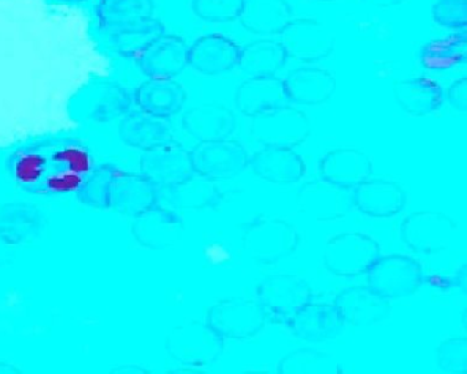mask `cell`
<instances>
[{
	"label": "cell",
	"mask_w": 467,
	"mask_h": 374,
	"mask_svg": "<svg viewBox=\"0 0 467 374\" xmlns=\"http://www.w3.org/2000/svg\"><path fill=\"white\" fill-rule=\"evenodd\" d=\"M406 192L395 182L368 179L352 190V206L373 218H389L406 206Z\"/></svg>",
	"instance_id": "e0dca14e"
},
{
	"label": "cell",
	"mask_w": 467,
	"mask_h": 374,
	"mask_svg": "<svg viewBox=\"0 0 467 374\" xmlns=\"http://www.w3.org/2000/svg\"><path fill=\"white\" fill-rule=\"evenodd\" d=\"M58 4L65 5H73V4H83V2H87V0H56Z\"/></svg>",
	"instance_id": "ee69618b"
},
{
	"label": "cell",
	"mask_w": 467,
	"mask_h": 374,
	"mask_svg": "<svg viewBox=\"0 0 467 374\" xmlns=\"http://www.w3.org/2000/svg\"><path fill=\"white\" fill-rule=\"evenodd\" d=\"M234 102L240 113L253 119L258 114L288 105L289 99L283 80L275 76H264L243 81L237 88Z\"/></svg>",
	"instance_id": "603a6c76"
},
{
	"label": "cell",
	"mask_w": 467,
	"mask_h": 374,
	"mask_svg": "<svg viewBox=\"0 0 467 374\" xmlns=\"http://www.w3.org/2000/svg\"><path fill=\"white\" fill-rule=\"evenodd\" d=\"M311 299L313 289L299 275H269L256 288V302L264 308L266 318L285 324Z\"/></svg>",
	"instance_id": "30bf717a"
},
{
	"label": "cell",
	"mask_w": 467,
	"mask_h": 374,
	"mask_svg": "<svg viewBox=\"0 0 467 374\" xmlns=\"http://www.w3.org/2000/svg\"><path fill=\"white\" fill-rule=\"evenodd\" d=\"M393 97L406 113L425 117L434 113L444 103V89L426 78L398 80L393 83Z\"/></svg>",
	"instance_id": "f546056e"
},
{
	"label": "cell",
	"mask_w": 467,
	"mask_h": 374,
	"mask_svg": "<svg viewBox=\"0 0 467 374\" xmlns=\"http://www.w3.org/2000/svg\"><path fill=\"white\" fill-rule=\"evenodd\" d=\"M311 133L308 117L285 105L253 117L250 136L264 149H289L300 146Z\"/></svg>",
	"instance_id": "277c9868"
},
{
	"label": "cell",
	"mask_w": 467,
	"mask_h": 374,
	"mask_svg": "<svg viewBox=\"0 0 467 374\" xmlns=\"http://www.w3.org/2000/svg\"><path fill=\"white\" fill-rule=\"evenodd\" d=\"M244 0H192V10L209 23H234L242 15Z\"/></svg>",
	"instance_id": "74e56055"
},
{
	"label": "cell",
	"mask_w": 467,
	"mask_h": 374,
	"mask_svg": "<svg viewBox=\"0 0 467 374\" xmlns=\"http://www.w3.org/2000/svg\"><path fill=\"white\" fill-rule=\"evenodd\" d=\"M373 173L370 158L357 149H336L327 152L319 162V176L324 182L343 188L354 190Z\"/></svg>",
	"instance_id": "2e32d148"
},
{
	"label": "cell",
	"mask_w": 467,
	"mask_h": 374,
	"mask_svg": "<svg viewBox=\"0 0 467 374\" xmlns=\"http://www.w3.org/2000/svg\"><path fill=\"white\" fill-rule=\"evenodd\" d=\"M10 168L23 190L36 195H64L78 191L91 173L92 157L76 139H46L18 150Z\"/></svg>",
	"instance_id": "6da1fadb"
},
{
	"label": "cell",
	"mask_w": 467,
	"mask_h": 374,
	"mask_svg": "<svg viewBox=\"0 0 467 374\" xmlns=\"http://www.w3.org/2000/svg\"><path fill=\"white\" fill-rule=\"evenodd\" d=\"M188 45L176 35H161L139 54L141 72L150 78H173L188 67Z\"/></svg>",
	"instance_id": "9a60e30c"
},
{
	"label": "cell",
	"mask_w": 467,
	"mask_h": 374,
	"mask_svg": "<svg viewBox=\"0 0 467 374\" xmlns=\"http://www.w3.org/2000/svg\"><path fill=\"white\" fill-rule=\"evenodd\" d=\"M300 213L316 221H337L351 212V196L347 190L335 187L329 182H308L300 188L296 196Z\"/></svg>",
	"instance_id": "5bb4252c"
},
{
	"label": "cell",
	"mask_w": 467,
	"mask_h": 374,
	"mask_svg": "<svg viewBox=\"0 0 467 374\" xmlns=\"http://www.w3.org/2000/svg\"><path fill=\"white\" fill-rule=\"evenodd\" d=\"M119 135L125 143L146 151L173 140V128L168 119H160L139 110L122 119Z\"/></svg>",
	"instance_id": "1f68e13d"
},
{
	"label": "cell",
	"mask_w": 467,
	"mask_h": 374,
	"mask_svg": "<svg viewBox=\"0 0 467 374\" xmlns=\"http://www.w3.org/2000/svg\"><path fill=\"white\" fill-rule=\"evenodd\" d=\"M182 127L195 140H223L234 135L237 128L236 116L218 103L191 109L182 117Z\"/></svg>",
	"instance_id": "cb8c5ba5"
},
{
	"label": "cell",
	"mask_w": 467,
	"mask_h": 374,
	"mask_svg": "<svg viewBox=\"0 0 467 374\" xmlns=\"http://www.w3.org/2000/svg\"><path fill=\"white\" fill-rule=\"evenodd\" d=\"M190 155L193 171L214 182L239 176L250 161L244 147L232 139L201 141Z\"/></svg>",
	"instance_id": "7c38bea8"
},
{
	"label": "cell",
	"mask_w": 467,
	"mask_h": 374,
	"mask_svg": "<svg viewBox=\"0 0 467 374\" xmlns=\"http://www.w3.org/2000/svg\"><path fill=\"white\" fill-rule=\"evenodd\" d=\"M448 103L452 106L455 110L466 111L467 109V78H462L455 83L448 87L447 92H444Z\"/></svg>",
	"instance_id": "b9f144b4"
},
{
	"label": "cell",
	"mask_w": 467,
	"mask_h": 374,
	"mask_svg": "<svg viewBox=\"0 0 467 374\" xmlns=\"http://www.w3.org/2000/svg\"><path fill=\"white\" fill-rule=\"evenodd\" d=\"M117 169L105 165L91 171L78 188V199L87 206L95 209H109L110 204L111 184L117 174Z\"/></svg>",
	"instance_id": "8d00e7d4"
},
{
	"label": "cell",
	"mask_w": 467,
	"mask_h": 374,
	"mask_svg": "<svg viewBox=\"0 0 467 374\" xmlns=\"http://www.w3.org/2000/svg\"><path fill=\"white\" fill-rule=\"evenodd\" d=\"M130 103V95L119 84L110 80H95L78 89L72 98L70 113L76 119L102 124L125 116Z\"/></svg>",
	"instance_id": "ba28073f"
},
{
	"label": "cell",
	"mask_w": 467,
	"mask_h": 374,
	"mask_svg": "<svg viewBox=\"0 0 467 374\" xmlns=\"http://www.w3.org/2000/svg\"><path fill=\"white\" fill-rule=\"evenodd\" d=\"M300 244V234L281 218L258 217L243 225L242 251L259 265H273L292 255Z\"/></svg>",
	"instance_id": "7a4b0ae2"
},
{
	"label": "cell",
	"mask_w": 467,
	"mask_h": 374,
	"mask_svg": "<svg viewBox=\"0 0 467 374\" xmlns=\"http://www.w3.org/2000/svg\"><path fill=\"white\" fill-rule=\"evenodd\" d=\"M294 20L286 0H244L239 21L254 35H280Z\"/></svg>",
	"instance_id": "f1b7e54d"
},
{
	"label": "cell",
	"mask_w": 467,
	"mask_h": 374,
	"mask_svg": "<svg viewBox=\"0 0 467 374\" xmlns=\"http://www.w3.org/2000/svg\"><path fill=\"white\" fill-rule=\"evenodd\" d=\"M278 373L302 374V373H341L343 369L337 360L325 352L316 351L313 348H302L289 352L278 362Z\"/></svg>",
	"instance_id": "d590c367"
},
{
	"label": "cell",
	"mask_w": 467,
	"mask_h": 374,
	"mask_svg": "<svg viewBox=\"0 0 467 374\" xmlns=\"http://www.w3.org/2000/svg\"><path fill=\"white\" fill-rule=\"evenodd\" d=\"M420 64L429 70H447L464 64L467 57V31L461 29L442 39L426 43L420 50Z\"/></svg>",
	"instance_id": "836d02e7"
},
{
	"label": "cell",
	"mask_w": 467,
	"mask_h": 374,
	"mask_svg": "<svg viewBox=\"0 0 467 374\" xmlns=\"http://www.w3.org/2000/svg\"><path fill=\"white\" fill-rule=\"evenodd\" d=\"M240 47L223 35H207L188 48V65L207 76L223 75L239 64Z\"/></svg>",
	"instance_id": "44dd1931"
},
{
	"label": "cell",
	"mask_w": 467,
	"mask_h": 374,
	"mask_svg": "<svg viewBox=\"0 0 467 374\" xmlns=\"http://www.w3.org/2000/svg\"><path fill=\"white\" fill-rule=\"evenodd\" d=\"M340 311L329 303H307L288 322L289 329L300 340L322 343L335 338L343 329Z\"/></svg>",
	"instance_id": "ac0fdd59"
},
{
	"label": "cell",
	"mask_w": 467,
	"mask_h": 374,
	"mask_svg": "<svg viewBox=\"0 0 467 374\" xmlns=\"http://www.w3.org/2000/svg\"><path fill=\"white\" fill-rule=\"evenodd\" d=\"M161 195L177 210L214 209L223 201V193L214 180L193 173L174 187L161 190Z\"/></svg>",
	"instance_id": "4dcf8cb0"
},
{
	"label": "cell",
	"mask_w": 467,
	"mask_h": 374,
	"mask_svg": "<svg viewBox=\"0 0 467 374\" xmlns=\"http://www.w3.org/2000/svg\"><path fill=\"white\" fill-rule=\"evenodd\" d=\"M344 322L352 327H365L381 322L389 316V300L379 296L368 286H352L344 289L333 300Z\"/></svg>",
	"instance_id": "ffe728a7"
},
{
	"label": "cell",
	"mask_w": 467,
	"mask_h": 374,
	"mask_svg": "<svg viewBox=\"0 0 467 374\" xmlns=\"http://www.w3.org/2000/svg\"><path fill=\"white\" fill-rule=\"evenodd\" d=\"M152 0H99L95 9L100 32L154 16Z\"/></svg>",
	"instance_id": "e575fe53"
},
{
	"label": "cell",
	"mask_w": 467,
	"mask_h": 374,
	"mask_svg": "<svg viewBox=\"0 0 467 374\" xmlns=\"http://www.w3.org/2000/svg\"><path fill=\"white\" fill-rule=\"evenodd\" d=\"M140 168L141 174L149 179L158 191L174 187L195 173L190 151L173 140L146 150L141 157Z\"/></svg>",
	"instance_id": "4fadbf2b"
},
{
	"label": "cell",
	"mask_w": 467,
	"mask_h": 374,
	"mask_svg": "<svg viewBox=\"0 0 467 374\" xmlns=\"http://www.w3.org/2000/svg\"><path fill=\"white\" fill-rule=\"evenodd\" d=\"M437 362L448 373H467V340L452 338L437 347Z\"/></svg>",
	"instance_id": "f35d334b"
},
{
	"label": "cell",
	"mask_w": 467,
	"mask_h": 374,
	"mask_svg": "<svg viewBox=\"0 0 467 374\" xmlns=\"http://www.w3.org/2000/svg\"><path fill=\"white\" fill-rule=\"evenodd\" d=\"M102 34L111 51L127 58H138L147 46L165 34V26L157 18L150 17L106 29Z\"/></svg>",
	"instance_id": "83f0119b"
},
{
	"label": "cell",
	"mask_w": 467,
	"mask_h": 374,
	"mask_svg": "<svg viewBox=\"0 0 467 374\" xmlns=\"http://www.w3.org/2000/svg\"><path fill=\"white\" fill-rule=\"evenodd\" d=\"M160 198V191L141 174L122 173L117 171L111 184L110 209L138 217L146 210L151 209L157 204Z\"/></svg>",
	"instance_id": "7402d4cb"
},
{
	"label": "cell",
	"mask_w": 467,
	"mask_h": 374,
	"mask_svg": "<svg viewBox=\"0 0 467 374\" xmlns=\"http://www.w3.org/2000/svg\"><path fill=\"white\" fill-rule=\"evenodd\" d=\"M283 45L275 40H256L248 43L240 50L239 64L243 73L248 78L275 76L286 62Z\"/></svg>",
	"instance_id": "d6a6232c"
},
{
	"label": "cell",
	"mask_w": 467,
	"mask_h": 374,
	"mask_svg": "<svg viewBox=\"0 0 467 374\" xmlns=\"http://www.w3.org/2000/svg\"><path fill=\"white\" fill-rule=\"evenodd\" d=\"M185 100V89L173 78H150L135 94V103L140 111L160 119L176 116L184 108Z\"/></svg>",
	"instance_id": "4316f807"
},
{
	"label": "cell",
	"mask_w": 467,
	"mask_h": 374,
	"mask_svg": "<svg viewBox=\"0 0 467 374\" xmlns=\"http://www.w3.org/2000/svg\"><path fill=\"white\" fill-rule=\"evenodd\" d=\"M135 218L133 234L139 243L152 250L173 247L184 236V223L173 210L155 204Z\"/></svg>",
	"instance_id": "d6986e66"
},
{
	"label": "cell",
	"mask_w": 467,
	"mask_h": 374,
	"mask_svg": "<svg viewBox=\"0 0 467 374\" xmlns=\"http://www.w3.org/2000/svg\"><path fill=\"white\" fill-rule=\"evenodd\" d=\"M365 2L371 6L379 7V9H389V7L399 6L406 0H365Z\"/></svg>",
	"instance_id": "7bdbcfd3"
},
{
	"label": "cell",
	"mask_w": 467,
	"mask_h": 374,
	"mask_svg": "<svg viewBox=\"0 0 467 374\" xmlns=\"http://www.w3.org/2000/svg\"><path fill=\"white\" fill-rule=\"evenodd\" d=\"M266 314L256 300L229 297L213 305L206 322L225 340H247L264 329Z\"/></svg>",
	"instance_id": "9c48e42d"
},
{
	"label": "cell",
	"mask_w": 467,
	"mask_h": 374,
	"mask_svg": "<svg viewBox=\"0 0 467 374\" xmlns=\"http://www.w3.org/2000/svg\"><path fill=\"white\" fill-rule=\"evenodd\" d=\"M431 17L442 28L461 31L467 26V0H437Z\"/></svg>",
	"instance_id": "ab89813d"
},
{
	"label": "cell",
	"mask_w": 467,
	"mask_h": 374,
	"mask_svg": "<svg viewBox=\"0 0 467 374\" xmlns=\"http://www.w3.org/2000/svg\"><path fill=\"white\" fill-rule=\"evenodd\" d=\"M366 275L368 288L388 300L411 296L423 283L422 265L400 254L379 256Z\"/></svg>",
	"instance_id": "52a82bcc"
},
{
	"label": "cell",
	"mask_w": 467,
	"mask_h": 374,
	"mask_svg": "<svg viewBox=\"0 0 467 374\" xmlns=\"http://www.w3.org/2000/svg\"><path fill=\"white\" fill-rule=\"evenodd\" d=\"M284 86L289 102L318 106L329 102L337 84L332 73L327 70L319 68H299L289 72L284 80Z\"/></svg>",
	"instance_id": "d4e9b609"
},
{
	"label": "cell",
	"mask_w": 467,
	"mask_h": 374,
	"mask_svg": "<svg viewBox=\"0 0 467 374\" xmlns=\"http://www.w3.org/2000/svg\"><path fill=\"white\" fill-rule=\"evenodd\" d=\"M166 349L174 360L196 370L213 366L220 359L225 349V338L207 322H187L171 330Z\"/></svg>",
	"instance_id": "3957f363"
},
{
	"label": "cell",
	"mask_w": 467,
	"mask_h": 374,
	"mask_svg": "<svg viewBox=\"0 0 467 374\" xmlns=\"http://www.w3.org/2000/svg\"><path fill=\"white\" fill-rule=\"evenodd\" d=\"M459 228L452 218L441 212L420 210L401 223L404 244L422 255H437L450 251L458 242Z\"/></svg>",
	"instance_id": "5b68a950"
},
{
	"label": "cell",
	"mask_w": 467,
	"mask_h": 374,
	"mask_svg": "<svg viewBox=\"0 0 467 374\" xmlns=\"http://www.w3.org/2000/svg\"><path fill=\"white\" fill-rule=\"evenodd\" d=\"M248 166L256 177L273 184H295L306 173L302 157L289 149L261 150L248 161Z\"/></svg>",
	"instance_id": "484cf974"
},
{
	"label": "cell",
	"mask_w": 467,
	"mask_h": 374,
	"mask_svg": "<svg viewBox=\"0 0 467 374\" xmlns=\"http://www.w3.org/2000/svg\"><path fill=\"white\" fill-rule=\"evenodd\" d=\"M381 256V248L373 237L359 232L333 236L324 248L325 267L337 277H359Z\"/></svg>",
	"instance_id": "8992f818"
},
{
	"label": "cell",
	"mask_w": 467,
	"mask_h": 374,
	"mask_svg": "<svg viewBox=\"0 0 467 374\" xmlns=\"http://www.w3.org/2000/svg\"><path fill=\"white\" fill-rule=\"evenodd\" d=\"M280 35L286 57L299 64H316L327 58L335 50L333 32L313 18L292 20Z\"/></svg>",
	"instance_id": "8fae6325"
},
{
	"label": "cell",
	"mask_w": 467,
	"mask_h": 374,
	"mask_svg": "<svg viewBox=\"0 0 467 374\" xmlns=\"http://www.w3.org/2000/svg\"><path fill=\"white\" fill-rule=\"evenodd\" d=\"M204 255H206L207 261H209L213 266L231 264L232 259H234V253H232L229 245L220 242V240H212V242L207 244L206 250H204Z\"/></svg>",
	"instance_id": "60d3db41"
},
{
	"label": "cell",
	"mask_w": 467,
	"mask_h": 374,
	"mask_svg": "<svg viewBox=\"0 0 467 374\" xmlns=\"http://www.w3.org/2000/svg\"><path fill=\"white\" fill-rule=\"evenodd\" d=\"M319 2H335V0H319Z\"/></svg>",
	"instance_id": "f6af8a7d"
}]
</instances>
